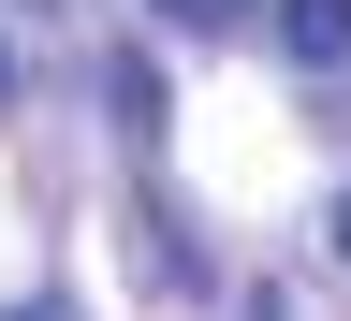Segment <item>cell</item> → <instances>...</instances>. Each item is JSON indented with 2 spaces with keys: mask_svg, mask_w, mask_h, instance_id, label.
I'll return each instance as SVG.
<instances>
[{
  "mask_svg": "<svg viewBox=\"0 0 351 321\" xmlns=\"http://www.w3.org/2000/svg\"><path fill=\"white\" fill-rule=\"evenodd\" d=\"M249 321H293V307H249Z\"/></svg>",
  "mask_w": 351,
  "mask_h": 321,
  "instance_id": "8992f818",
  "label": "cell"
},
{
  "mask_svg": "<svg viewBox=\"0 0 351 321\" xmlns=\"http://www.w3.org/2000/svg\"><path fill=\"white\" fill-rule=\"evenodd\" d=\"M263 15H278V44H293L307 73H337V59H351V0H263Z\"/></svg>",
  "mask_w": 351,
  "mask_h": 321,
  "instance_id": "6da1fadb",
  "label": "cell"
},
{
  "mask_svg": "<svg viewBox=\"0 0 351 321\" xmlns=\"http://www.w3.org/2000/svg\"><path fill=\"white\" fill-rule=\"evenodd\" d=\"M337 263H351V190H337Z\"/></svg>",
  "mask_w": 351,
  "mask_h": 321,
  "instance_id": "277c9868",
  "label": "cell"
},
{
  "mask_svg": "<svg viewBox=\"0 0 351 321\" xmlns=\"http://www.w3.org/2000/svg\"><path fill=\"white\" fill-rule=\"evenodd\" d=\"M15 321H88V307H73V292H29V307H15Z\"/></svg>",
  "mask_w": 351,
  "mask_h": 321,
  "instance_id": "3957f363",
  "label": "cell"
},
{
  "mask_svg": "<svg viewBox=\"0 0 351 321\" xmlns=\"http://www.w3.org/2000/svg\"><path fill=\"white\" fill-rule=\"evenodd\" d=\"M147 15H161V29H191V44H205V29H249V0H147Z\"/></svg>",
  "mask_w": 351,
  "mask_h": 321,
  "instance_id": "7a4b0ae2",
  "label": "cell"
},
{
  "mask_svg": "<svg viewBox=\"0 0 351 321\" xmlns=\"http://www.w3.org/2000/svg\"><path fill=\"white\" fill-rule=\"evenodd\" d=\"M0 103H15V44H0Z\"/></svg>",
  "mask_w": 351,
  "mask_h": 321,
  "instance_id": "5b68a950",
  "label": "cell"
}]
</instances>
